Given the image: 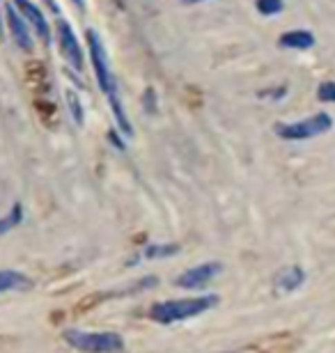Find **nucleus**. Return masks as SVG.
Segmentation results:
<instances>
[{
  "label": "nucleus",
  "mask_w": 335,
  "mask_h": 353,
  "mask_svg": "<svg viewBox=\"0 0 335 353\" xmlns=\"http://www.w3.org/2000/svg\"><path fill=\"white\" fill-rule=\"evenodd\" d=\"M44 5L48 7V10H51V14H55V17H62V14H60V5L55 3V0H44Z\"/></svg>",
  "instance_id": "obj_20"
},
{
  "label": "nucleus",
  "mask_w": 335,
  "mask_h": 353,
  "mask_svg": "<svg viewBox=\"0 0 335 353\" xmlns=\"http://www.w3.org/2000/svg\"><path fill=\"white\" fill-rule=\"evenodd\" d=\"M85 48H88V55H90V65H92V72H95V81L102 94L106 97L108 101V108H111V115L115 119L117 129L122 131L124 138H133V126L129 122V115H126V108L119 99V90H117V81H115V74H113V67H111V58H108V51L104 46V39L95 28H88L85 30Z\"/></svg>",
  "instance_id": "obj_1"
},
{
  "label": "nucleus",
  "mask_w": 335,
  "mask_h": 353,
  "mask_svg": "<svg viewBox=\"0 0 335 353\" xmlns=\"http://www.w3.org/2000/svg\"><path fill=\"white\" fill-rule=\"evenodd\" d=\"M0 32H3V7H0Z\"/></svg>",
  "instance_id": "obj_23"
},
{
  "label": "nucleus",
  "mask_w": 335,
  "mask_h": 353,
  "mask_svg": "<svg viewBox=\"0 0 335 353\" xmlns=\"http://www.w3.org/2000/svg\"><path fill=\"white\" fill-rule=\"evenodd\" d=\"M175 255H180V245L177 243H149L138 252V257H135L131 264L154 262V259H168V257H175Z\"/></svg>",
  "instance_id": "obj_11"
},
{
  "label": "nucleus",
  "mask_w": 335,
  "mask_h": 353,
  "mask_svg": "<svg viewBox=\"0 0 335 353\" xmlns=\"http://www.w3.org/2000/svg\"><path fill=\"white\" fill-rule=\"evenodd\" d=\"M142 101H145V110L147 112H154L156 110V92L152 88H147L145 94H142Z\"/></svg>",
  "instance_id": "obj_18"
},
{
  "label": "nucleus",
  "mask_w": 335,
  "mask_h": 353,
  "mask_svg": "<svg viewBox=\"0 0 335 353\" xmlns=\"http://www.w3.org/2000/svg\"><path fill=\"white\" fill-rule=\"evenodd\" d=\"M220 273H223V264L220 262H204V264H198L193 268H186L182 275H177L175 285L180 289L195 292V289H202V287L209 285L211 280H216Z\"/></svg>",
  "instance_id": "obj_8"
},
{
  "label": "nucleus",
  "mask_w": 335,
  "mask_h": 353,
  "mask_svg": "<svg viewBox=\"0 0 335 353\" xmlns=\"http://www.w3.org/2000/svg\"><path fill=\"white\" fill-rule=\"evenodd\" d=\"M220 299L216 294H204V296H195V299H175V301H159L149 307L147 316L159 326H173V323L186 321V319H195L209 310L218 307Z\"/></svg>",
  "instance_id": "obj_2"
},
{
  "label": "nucleus",
  "mask_w": 335,
  "mask_h": 353,
  "mask_svg": "<svg viewBox=\"0 0 335 353\" xmlns=\"http://www.w3.org/2000/svg\"><path fill=\"white\" fill-rule=\"evenodd\" d=\"M333 129V117L329 112H315L296 122H278L274 126L276 136L285 140V143H303V140H312L317 136H324Z\"/></svg>",
  "instance_id": "obj_4"
},
{
  "label": "nucleus",
  "mask_w": 335,
  "mask_h": 353,
  "mask_svg": "<svg viewBox=\"0 0 335 353\" xmlns=\"http://www.w3.org/2000/svg\"><path fill=\"white\" fill-rule=\"evenodd\" d=\"M71 3H74L78 10H85V0H71Z\"/></svg>",
  "instance_id": "obj_21"
},
{
  "label": "nucleus",
  "mask_w": 335,
  "mask_h": 353,
  "mask_svg": "<svg viewBox=\"0 0 335 353\" xmlns=\"http://www.w3.org/2000/svg\"><path fill=\"white\" fill-rule=\"evenodd\" d=\"M71 349L83 351V353H122L126 342L119 333L113 330H102V333H92V330H78V328H67L62 333Z\"/></svg>",
  "instance_id": "obj_3"
},
{
  "label": "nucleus",
  "mask_w": 335,
  "mask_h": 353,
  "mask_svg": "<svg viewBox=\"0 0 335 353\" xmlns=\"http://www.w3.org/2000/svg\"><path fill=\"white\" fill-rule=\"evenodd\" d=\"M305 282V271L301 266H289V268H283L276 278V287L280 289L285 294H291L296 292L298 287H303Z\"/></svg>",
  "instance_id": "obj_12"
},
{
  "label": "nucleus",
  "mask_w": 335,
  "mask_h": 353,
  "mask_svg": "<svg viewBox=\"0 0 335 353\" xmlns=\"http://www.w3.org/2000/svg\"><path fill=\"white\" fill-rule=\"evenodd\" d=\"M184 5H198V3H204V0H180Z\"/></svg>",
  "instance_id": "obj_22"
},
{
  "label": "nucleus",
  "mask_w": 335,
  "mask_h": 353,
  "mask_svg": "<svg viewBox=\"0 0 335 353\" xmlns=\"http://www.w3.org/2000/svg\"><path fill=\"white\" fill-rule=\"evenodd\" d=\"M21 223H23V204L14 202V207L5 216H0V236L12 232L14 228H19Z\"/></svg>",
  "instance_id": "obj_13"
},
{
  "label": "nucleus",
  "mask_w": 335,
  "mask_h": 353,
  "mask_svg": "<svg viewBox=\"0 0 335 353\" xmlns=\"http://www.w3.org/2000/svg\"><path fill=\"white\" fill-rule=\"evenodd\" d=\"M28 289H32V280L26 273L14 271V268H3L0 271V294L28 292Z\"/></svg>",
  "instance_id": "obj_10"
},
{
  "label": "nucleus",
  "mask_w": 335,
  "mask_h": 353,
  "mask_svg": "<svg viewBox=\"0 0 335 353\" xmlns=\"http://www.w3.org/2000/svg\"><path fill=\"white\" fill-rule=\"evenodd\" d=\"M108 138H111V143L117 147V150H124V147H126V145L122 143V138H119L115 131H108Z\"/></svg>",
  "instance_id": "obj_19"
},
{
  "label": "nucleus",
  "mask_w": 335,
  "mask_h": 353,
  "mask_svg": "<svg viewBox=\"0 0 335 353\" xmlns=\"http://www.w3.org/2000/svg\"><path fill=\"white\" fill-rule=\"evenodd\" d=\"M315 44V34L305 30V28H294V30H287L278 37V46L285 48V51H310Z\"/></svg>",
  "instance_id": "obj_9"
},
{
  "label": "nucleus",
  "mask_w": 335,
  "mask_h": 353,
  "mask_svg": "<svg viewBox=\"0 0 335 353\" xmlns=\"http://www.w3.org/2000/svg\"><path fill=\"white\" fill-rule=\"evenodd\" d=\"M3 21H5V28H7V32H10L14 44H17L23 53H32L37 39H35V34L30 30V26H28V21L21 17V12L14 7L12 0H7V3H5Z\"/></svg>",
  "instance_id": "obj_6"
},
{
  "label": "nucleus",
  "mask_w": 335,
  "mask_h": 353,
  "mask_svg": "<svg viewBox=\"0 0 335 353\" xmlns=\"http://www.w3.org/2000/svg\"><path fill=\"white\" fill-rule=\"evenodd\" d=\"M287 92H289L287 85H271V88H267V90H260V92H258V97L262 99V101L278 103V101H283V99L287 97Z\"/></svg>",
  "instance_id": "obj_16"
},
{
  "label": "nucleus",
  "mask_w": 335,
  "mask_h": 353,
  "mask_svg": "<svg viewBox=\"0 0 335 353\" xmlns=\"http://www.w3.org/2000/svg\"><path fill=\"white\" fill-rule=\"evenodd\" d=\"M67 105H69V112H71V117H74V122L78 126H83V122H85V110H83L81 99H78V94H76L74 90H67Z\"/></svg>",
  "instance_id": "obj_15"
},
{
  "label": "nucleus",
  "mask_w": 335,
  "mask_h": 353,
  "mask_svg": "<svg viewBox=\"0 0 335 353\" xmlns=\"http://www.w3.org/2000/svg\"><path fill=\"white\" fill-rule=\"evenodd\" d=\"M255 10H258L262 17H280L285 10V0H255Z\"/></svg>",
  "instance_id": "obj_14"
},
{
  "label": "nucleus",
  "mask_w": 335,
  "mask_h": 353,
  "mask_svg": "<svg viewBox=\"0 0 335 353\" xmlns=\"http://www.w3.org/2000/svg\"><path fill=\"white\" fill-rule=\"evenodd\" d=\"M53 37H55V41H58L60 55L67 60V65L81 74L85 69V48L81 46V41H78V37H76V30L71 28V23L65 17L55 19Z\"/></svg>",
  "instance_id": "obj_5"
},
{
  "label": "nucleus",
  "mask_w": 335,
  "mask_h": 353,
  "mask_svg": "<svg viewBox=\"0 0 335 353\" xmlns=\"http://www.w3.org/2000/svg\"><path fill=\"white\" fill-rule=\"evenodd\" d=\"M14 7L21 12V17L28 21V26H30V30L35 34V39H39L41 46H51L53 41V28L48 23L44 10H41V5L32 3V0H12Z\"/></svg>",
  "instance_id": "obj_7"
},
{
  "label": "nucleus",
  "mask_w": 335,
  "mask_h": 353,
  "mask_svg": "<svg viewBox=\"0 0 335 353\" xmlns=\"http://www.w3.org/2000/svg\"><path fill=\"white\" fill-rule=\"evenodd\" d=\"M317 99L322 103H335V81H324L317 88Z\"/></svg>",
  "instance_id": "obj_17"
}]
</instances>
